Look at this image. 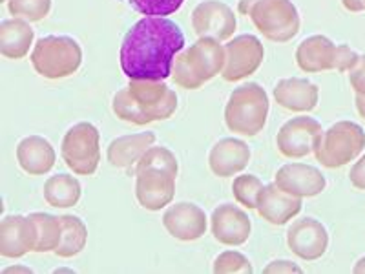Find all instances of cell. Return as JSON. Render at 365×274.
<instances>
[{"mask_svg":"<svg viewBox=\"0 0 365 274\" xmlns=\"http://www.w3.org/2000/svg\"><path fill=\"white\" fill-rule=\"evenodd\" d=\"M349 179H351V185L354 188L365 191V154L353 165V168L349 172Z\"/></svg>","mask_w":365,"mask_h":274,"instance_id":"36","label":"cell"},{"mask_svg":"<svg viewBox=\"0 0 365 274\" xmlns=\"http://www.w3.org/2000/svg\"><path fill=\"white\" fill-rule=\"evenodd\" d=\"M37 245V227L22 214H11L0 221V254L4 258H22Z\"/></svg>","mask_w":365,"mask_h":274,"instance_id":"17","label":"cell"},{"mask_svg":"<svg viewBox=\"0 0 365 274\" xmlns=\"http://www.w3.org/2000/svg\"><path fill=\"white\" fill-rule=\"evenodd\" d=\"M210 227L216 241L228 247L243 245L252 233V221L249 214L232 203H223L214 208Z\"/></svg>","mask_w":365,"mask_h":274,"instance_id":"13","label":"cell"},{"mask_svg":"<svg viewBox=\"0 0 365 274\" xmlns=\"http://www.w3.org/2000/svg\"><path fill=\"white\" fill-rule=\"evenodd\" d=\"M365 150V130L353 121H338L324 130L314 148L316 161L325 168H341Z\"/></svg>","mask_w":365,"mask_h":274,"instance_id":"7","label":"cell"},{"mask_svg":"<svg viewBox=\"0 0 365 274\" xmlns=\"http://www.w3.org/2000/svg\"><path fill=\"white\" fill-rule=\"evenodd\" d=\"M2 2H8V0H2Z\"/></svg>","mask_w":365,"mask_h":274,"instance_id":"41","label":"cell"},{"mask_svg":"<svg viewBox=\"0 0 365 274\" xmlns=\"http://www.w3.org/2000/svg\"><path fill=\"white\" fill-rule=\"evenodd\" d=\"M269 96L257 83L237 86L225 106V125L230 132L254 137L262 132L269 117Z\"/></svg>","mask_w":365,"mask_h":274,"instance_id":"5","label":"cell"},{"mask_svg":"<svg viewBox=\"0 0 365 274\" xmlns=\"http://www.w3.org/2000/svg\"><path fill=\"white\" fill-rule=\"evenodd\" d=\"M61 223H63V236L58 241L55 254L58 258H73L86 247L88 241V228L84 221L79 216L73 214H64L61 216Z\"/></svg>","mask_w":365,"mask_h":274,"instance_id":"26","label":"cell"},{"mask_svg":"<svg viewBox=\"0 0 365 274\" xmlns=\"http://www.w3.org/2000/svg\"><path fill=\"white\" fill-rule=\"evenodd\" d=\"M132 9L146 17H168L181 9L185 0H125Z\"/></svg>","mask_w":365,"mask_h":274,"instance_id":"31","label":"cell"},{"mask_svg":"<svg viewBox=\"0 0 365 274\" xmlns=\"http://www.w3.org/2000/svg\"><path fill=\"white\" fill-rule=\"evenodd\" d=\"M341 6L351 13H360L365 9V0H341Z\"/></svg>","mask_w":365,"mask_h":274,"instance_id":"37","label":"cell"},{"mask_svg":"<svg viewBox=\"0 0 365 274\" xmlns=\"http://www.w3.org/2000/svg\"><path fill=\"white\" fill-rule=\"evenodd\" d=\"M34 28L24 19L15 17L0 22V54L6 59H24L34 44Z\"/></svg>","mask_w":365,"mask_h":274,"instance_id":"24","label":"cell"},{"mask_svg":"<svg viewBox=\"0 0 365 274\" xmlns=\"http://www.w3.org/2000/svg\"><path fill=\"white\" fill-rule=\"evenodd\" d=\"M8 9L13 17L38 22L51 11V0H8Z\"/></svg>","mask_w":365,"mask_h":274,"instance_id":"30","label":"cell"},{"mask_svg":"<svg viewBox=\"0 0 365 274\" xmlns=\"http://www.w3.org/2000/svg\"><path fill=\"white\" fill-rule=\"evenodd\" d=\"M185 48L179 24L166 17L137 21L120 44V68L128 79L165 81L172 77L174 59Z\"/></svg>","mask_w":365,"mask_h":274,"instance_id":"1","label":"cell"},{"mask_svg":"<svg viewBox=\"0 0 365 274\" xmlns=\"http://www.w3.org/2000/svg\"><path fill=\"white\" fill-rule=\"evenodd\" d=\"M29 59L35 71L44 79H66L83 64V50L73 37L46 35L38 39Z\"/></svg>","mask_w":365,"mask_h":274,"instance_id":"6","label":"cell"},{"mask_svg":"<svg viewBox=\"0 0 365 274\" xmlns=\"http://www.w3.org/2000/svg\"><path fill=\"white\" fill-rule=\"evenodd\" d=\"M338 44L325 35H311L296 48V64L305 73L334 70Z\"/></svg>","mask_w":365,"mask_h":274,"instance_id":"21","label":"cell"},{"mask_svg":"<svg viewBox=\"0 0 365 274\" xmlns=\"http://www.w3.org/2000/svg\"><path fill=\"white\" fill-rule=\"evenodd\" d=\"M324 130L318 121L307 116L292 117L279 128L276 146L287 159H302L314 152Z\"/></svg>","mask_w":365,"mask_h":274,"instance_id":"10","label":"cell"},{"mask_svg":"<svg viewBox=\"0 0 365 274\" xmlns=\"http://www.w3.org/2000/svg\"><path fill=\"white\" fill-rule=\"evenodd\" d=\"M265 59V48L254 35H237L225 46V68L221 77L228 83H237L256 73Z\"/></svg>","mask_w":365,"mask_h":274,"instance_id":"9","label":"cell"},{"mask_svg":"<svg viewBox=\"0 0 365 274\" xmlns=\"http://www.w3.org/2000/svg\"><path fill=\"white\" fill-rule=\"evenodd\" d=\"M223 68L225 46L216 39L200 37L190 48L175 55L172 79L185 90H197L220 75Z\"/></svg>","mask_w":365,"mask_h":274,"instance_id":"3","label":"cell"},{"mask_svg":"<svg viewBox=\"0 0 365 274\" xmlns=\"http://www.w3.org/2000/svg\"><path fill=\"white\" fill-rule=\"evenodd\" d=\"M83 187L79 179L70 174L51 176L44 183V200L55 208H70L79 203Z\"/></svg>","mask_w":365,"mask_h":274,"instance_id":"25","label":"cell"},{"mask_svg":"<svg viewBox=\"0 0 365 274\" xmlns=\"http://www.w3.org/2000/svg\"><path fill=\"white\" fill-rule=\"evenodd\" d=\"M349 83L356 96H365V54L360 55L356 66L349 71Z\"/></svg>","mask_w":365,"mask_h":274,"instance_id":"34","label":"cell"},{"mask_svg":"<svg viewBox=\"0 0 365 274\" xmlns=\"http://www.w3.org/2000/svg\"><path fill=\"white\" fill-rule=\"evenodd\" d=\"M214 273L216 274H250L252 273V263L245 254L237 250H225L214 260Z\"/></svg>","mask_w":365,"mask_h":274,"instance_id":"32","label":"cell"},{"mask_svg":"<svg viewBox=\"0 0 365 274\" xmlns=\"http://www.w3.org/2000/svg\"><path fill=\"white\" fill-rule=\"evenodd\" d=\"M237 11L272 42H289L299 34V13L292 0H240Z\"/></svg>","mask_w":365,"mask_h":274,"instance_id":"4","label":"cell"},{"mask_svg":"<svg viewBox=\"0 0 365 274\" xmlns=\"http://www.w3.org/2000/svg\"><path fill=\"white\" fill-rule=\"evenodd\" d=\"M101 136L96 125L77 123L63 137L61 154L70 171L79 176H93L101 161Z\"/></svg>","mask_w":365,"mask_h":274,"instance_id":"8","label":"cell"},{"mask_svg":"<svg viewBox=\"0 0 365 274\" xmlns=\"http://www.w3.org/2000/svg\"><path fill=\"white\" fill-rule=\"evenodd\" d=\"M146 168H154V171H165L168 174L175 176L179 174V163L175 154L172 150H168L166 146H150L146 150L143 158L137 161V165L133 166V171L130 172V176H135L137 172L146 171Z\"/></svg>","mask_w":365,"mask_h":274,"instance_id":"28","label":"cell"},{"mask_svg":"<svg viewBox=\"0 0 365 274\" xmlns=\"http://www.w3.org/2000/svg\"><path fill=\"white\" fill-rule=\"evenodd\" d=\"M358 59H360V55H358L353 48H349L347 44H338L334 70L341 71V73H344V71H351L356 66Z\"/></svg>","mask_w":365,"mask_h":274,"instance_id":"33","label":"cell"},{"mask_svg":"<svg viewBox=\"0 0 365 274\" xmlns=\"http://www.w3.org/2000/svg\"><path fill=\"white\" fill-rule=\"evenodd\" d=\"M274 183L282 191L296 196V198H314L322 194L327 187V179L319 168L305 163H287L278 168L274 176Z\"/></svg>","mask_w":365,"mask_h":274,"instance_id":"14","label":"cell"},{"mask_svg":"<svg viewBox=\"0 0 365 274\" xmlns=\"http://www.w3.org/2000/svg\"><path fill=\"white\" fill-rule=\"evenodd\" d=\"M262 179L254 174H243L237 176L232 183V194L236 198V201L240 205H243L245 208H257V200L262 196L263 191Z\"/></svg>","mask_w":365,"mask_h":274,"instance_id":"29","label":"cell"},{"mask_svg":"<svg viewBox=\"0 0 365 274\" xmlns=\"http://www.w3.org/2000/svg\"><path fill=\"white\" fill-rule=\"evenodd\" d=\"M353 273H356V274H365V256L360 258V260H358V262L354 263Z\"/></svg>","mask_w":365,"mask_h":274,"instance_id":"40","label":"cell"},{"mask_svg":"<svg viewBox=\"0 0 365 274\" xmlns=\"http://www.w3.org/2000/svg\"><path fill=\"white\" fill-rule=\"evenodd\" d=\"M287 245L302 260L314 262L329 249L327 228L314 218L294 221L287 230Z\"/></svg>","mask_w":365,"mask_h":274,"instance_id":"12","label":"cell"},{"mask_svg":"<svg viewBox=\"0 0 365 274\" xmlns=\"http://www.w3.org/2000/svg\"><path fill=\"white\" fill-rule=\"evenodd\" d=\"M263 273L265 274H278V273L299 274V273H303V269L299 265H296L294 262H289V260H274V262H270L269 265L263 269Z\"/></svg>","mask_w":365,"mask_h":274,"instance_id":"35","label":"cell"},{"mask_svg":"<svg viewBox=\"0 0 365 274\" xmlns=\"http://www.w3.org/2000/svg\"><path fill=\"white\" fill-rule=\"evenodd\" d=\"M302 198L282 191L276 183L265 185L257 200V214L270 225L282 227L302 212Z\"/></svg>","mask_w":365,"mask_h":274,"instance_id":"19","label":"cell"},{"mask_svg":"<svg viewBox=\"0 0 365 274\" xmlns=\"http://www.w3.org/2000/svg\"><path fill=\"white\" fill-rule=\"evenodd\" d=\"M112 110L120 121L143 126L170 119L178 110V96L165 81L130 79L128 86L113 96Z\"/></svg>","mask_w":365,"mask_h":274,"instance_id":"2","label":"cell"},{"mask_svg":"<svg viewBox=\"0 0 365 274\" xmlns=\"http://www.w3.org/2000/svg\"><path fill=\"white\" fill-rule=\"evenodd\" d=\"M272 93L276 103L289 112H312L318 106V86L303 77L278 81Z\"/></svg>","mask_w":365,"mask_h":274,"instance_id":"20","label":"cell"},{"mask_svg":"<svg viewBox=\"0 0 365 274\" xmlns=\"http://www.w3.org/2000/svg\"><path fill=\"white\" fill-rule=\"evenodd\" d=\"M11 273H26V274H31V273H34V270L29 269V267H21V265L8 267V269H4V274H11Z\"/></svg>","mask_w":365,"mask_h":274,"instance_id":"38","label":"cell"},{"mask_svg":"<svg viewBox=\"0 0 365 274\" xmlns=\"http://www.w3.org/2000/svg\"><path fill=\"white\" fill-rule=\"evenodd\" d=\"M166 233L181 241H195L207 233V214L201 207L188 201H181L166 208L163 214Z\"/></svg>","mask_w":365,"mask_h":274,"instance_id":"16","label":"cell"},{"mask_svg":"<svg viewBox=\"0 0 365 274\" xmlns=\"http://www.w3.org/2000/svg\"><path fill=\"white\" fill-rule=\"evenodd\" d=\"M155 133L154 132H139L132 133V136H120L113 139L106 148V158L113 168H120V171L130 172L133 171V166L137 161L143 158L146 150L150 146H154Z\"/></svg>","mask_w":365,"mask_h":274,"instance_id":"22","label":"cell"},{"mask_svg":"<svg viewBox=\"0 0 365 274\" xmlns=\"http://www.w3.org/2000/svg\"><path fill=\"white\" fill-rule=\"evenodd\" d=\"M29 218L37 227V245L35 253H55L61 236H63V223L61 216H53L48 212H31Z\"/></svg>","mask_w":365,"mask_h":274,"instance_id":"27","label":"cell"},{"mask_svg":"<svg viewBox=\"0 0 365 274\" xmlns=\"http://www.w3.org/2000/svg\"><path fill=\"white\" fill-rule=\"evenodd\" d=\"M250 163V148L245 141L236 137H223L212 146L208 166L217 178H230L245 171Z\"/></svg>","mask_w":365,"mask_h":274,"instance_id":"18","label":"cell"},{"mask_svg":"<svg viewBox=\"0 0 365 274\" xmlns=\"http://www.w3.org/2000/svg\"><path fill=\"white\" fill-rule=\"evenodd\" d=\"M234 9L221 0H203L192 11V29L197 37L228 41L236 31Z\"/></svg>","mask_w":365,"mask_h":274,"instance_id":"11","label":"cell"},{"mask_svg":"<svg viewBox=\"0 0 365 274\" xmlns=\"http://www.w3.org/2000/svg\"><path fill=\"white\" fill-rule=\"evenodd\" d=\"M55 148L42 136H28L17 145V161L22 171L29 176H42L53 168Z\"/></svg>","mask_w":365,"mask_h":274,"instance_id":"23","label":"cell"},{"mask_svg":"<svg viewBox=\"0 0 365 274\" xmlns=\"http://www.w3.org/2000/svg\"><path fill=\"white\" fill-rule=\"evenodd\" d=\"M175 194V176L165 171H146L135 174V198L146 210H161L170 205Z\"/></svg>","mask_w":365,"mask_h":274,"instance_id":"15","label":"cell"},{"mask_svg":"<svg viewBox=\"0 0 365 274\" xmlns=\"http://www.w3.org/2000/svg\"><path fill=\"white\" fill-rule=\"evenodd\" d=\"M356 110L365 119V96H356Z\"/></svg>","mask_w":365,"mask_h":274,"instance_id":"39","label":"cell"}]
</instances>
